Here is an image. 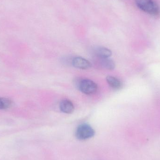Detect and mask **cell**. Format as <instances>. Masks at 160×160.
<instances>
[{
	"label": "cell",
	"mask_w": 160,
	"mask_h": 160,
	"mask_svg": "<svg viewBox=\"0 0 160 160\" xmlns=\"http://www.w3.org/2000/svg\"><path fill=\"white\" fill-rule=\"evenodd\" d=\"M135 3L142 11L153 16L160 14L159 6L154 0H135Z\"/></svg>",
	"instance_id": "1"
},
{
	"label": "cell",
	"mask_w": 160,
	"mask_h": 160,
	"mask_svg": "<svg viewBox=\"0 0 160 160\" xmlns=\"http://www.w3.org/2000/svg\"><path fill=\"white\" fill-rule=\"evenodd\" d=\"M95 131L91 126L86 123L81 124L77 128L76 136L80 141H85L94 137Z\"/></svg>",
	"instance_id": "2"
},
{
	"label": "cell",
	"mask_w": 160,
	"mask_h": 160,
	"mask_svg": "<svg viewBox=\"0 0 160 160\" xmlns=\"http://www.w3.org/2000/svg\"><path fill=\"white\" fill-rule=\"evenodd\" d=\"M78 87L81 92L88 95L95 94L98 89L97 84L92 80L88 79H84L80 81Z\"/></svg>",
	"instance_id": "3"
},
{
	"label": "cell",
	"mask_w": 160,
	"mask_h": 160,
	"mask_svg": "<svg viewBox=\"0 0 160 160\" xmlns=\"http://www.w3.org/2000/svg\"><path fill=\"white\" fill-rule=\"evenodd\" d=\"M72 63L74 67L79 69H87L91 67L89 61L81 57H75L72 60Z\"/></svg>",
	"instance_id": "4"
},
{
	"label": "cell",
	"mask_w": 160,
	"mask_h": 160,
	"mask_svg": "<svg viewBox=\"0 0 160 160\" xmlns=\"http://www.w3.org/2000/svg\"><path fill=\"white\" fill-rule=\"evenodd\" d=\"M61 112L64 113L71 114L74 112L75 107L73 102L68 99L63 100L59 105Z\"/></svg>",
	"instance_id": "5"
},
{
	"label": "cell",
	"mask_w": 160,
	"mask_h": 160,
	"mask_svg": "<svg viewBox=\"0 0 160 160\" xmlns=\"http://www.w3.org/2000/svg\"><path fill=\"white\" fill-rule=\"evenodd\" d=\"M106 81L110 86L115 90H118L122 88V83L121 81L115 77L108 76L106 78Z\"/></svg>",
	"instance_id": "6"
},
{
	"label": "cell",
	"mask_w": 160,
	"mask_h": 160,
	"mask_svg": "<svg viewBox=\"0 0 160 160\" xmlns=\"http://www.w3.org/2000/svg\"><path fill=\"white\" fill-rule=\"evenodd\" d=\"M95 53L101 59L109 58L112 54V51L104 47H98L95 50Z\"/></svg>",
	"instance_id": "7"
},
{
	"label": "cell",
	"mask_w": 160,
	"mask_h": 160,
	"mask_svg": "<svg viewBox=\"0 0 160 160\" xmlns=\"http://www.w3.org/2000/svg\"><path fill=\"white\" fill-rule=\"evenodd\" d=\"M102 65L108 70H113L115 68L114 62L109 58L101 59V60Z\"/></svg>",
	"instance_id": "8"
},
{
	"label": "cell",
	"mask_w": 160,
	"mask_h": 160,
	"mask_svg": "<svg viewBox=\"0 0 160 160\" xmlns=\"http://www.w3.org/2000/svg\"><path fill=\"white\" fill-rule=\"evenodd\" d=\"M13 102L10 99L0 97V110H5L10 108Z\"/></svg>",
	"instance_id": "9"
}]
</instances>
